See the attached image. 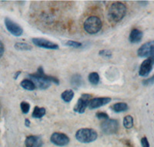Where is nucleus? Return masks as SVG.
<instances>
[{
	"label": "nucleus",
	"mask_w": 154,
	"mask_h": 147,
	"mask_svg": "<svg viewBox=\"0 0 154 147\" xmlns=\"http://www.w3.org/2000/svg\"><path fill=\"white\" fill-rule=\"evenodd\" d=\"M96 118L100 120H102V121H105V120H107L109 119V116L103 112H96Z\"/></svg>",
	"instance_id": "a878e982"
},
{
	"label": "nucleus",
	"mask_w": 154,
	"mask_h": 147,
	"mask_svg": "<svg viewBox=\"0 0 154 147\" xmlns=\"http://www.w3.org/2000/svg\"><path fill=\"white\" fill-rule=\"evenodd\" d=\"M103 132L106 135H112L117 132L119 128V123L116 119H107L103 121L100 125Z\"/></svg>",
	"instance_id": "39448f33"
},
{
	"label": "nucleus",
	"mask_w": 154,
	"mask_h": 147,
	"mask_svg": "<svg viewBox=\"0 0 154 147\" xmlns=\"http://www.w3.org/2000/svg\"><path fill=\"white\" fill-rule=\"evenodd\" d=\"M25 145L26 147H42L43 141L38 136H29L25 140Z\"/></svg>",
	"instance_id": "ddd939ff"
},
{
	"label": "nucleus",
	"mask_w": 154,
	"mask_h": 147,
	"mask_svg": "<svg viewBox=\"0 0 154 147\" xmlns=\"http://www.w3.org/2000/svg\"><path fill=\"white\" fill-rule=\"evenodd\" d=\"M99 54L100 56L103 57L111 58L112 56V53L110 51H109V50H102L99 52Z\"/></svg>",
	"instance_id": "393cba45"
},
{
	"label": "nucleus",
	"mask_w": 154,
	"mask_h": 147,
	"mask_svg": "<svg viewBox=\"0 0 154 147\" xmlns=\"http://www.w3.org/2000/svg\"><path fill=\"white\" fill-rule=\"evenodd\" d=\"M74 97V91L72 90H66L61 94V98L66 103H69Z\"/></svg>",
	"instance_id": "6ab92c4d"
},
{
	"label": "nucleus",
	"mask_w": 154,
	"mask_h": 147,
	"mask_svg": "<svg viewBox=\"0 0 154 147\" xmlns=\"http://www.w3.org/2000/svg\"><path fill=\"white\" fill-rule=\"evenodd\" d=\"M82 77L80 74H74L73 76L71 78V84L73 87L74 88L77 89V88H79V87H81L82 84Z\"/></svg>",
	"instance_id": "f3484780"
},
{
	"label": "nucleus",
	"mask_w": 154,
	"mask_h": 147,
	"mask_svg": "<svg viewBox=\"0 0 154 147\" xmlns=\"http://www.w3.org/2000/svg\"><path fill=\"white\" fill-rule=\"evenodd\" d=\"M50 141L53 144L57 146H66L69 143V138L68 136L62 132H54L50 137Z\"/></svg>",
	"instance_id": "1a4fd4ad"
},
{
	"label": "nucleus",
	"mask_w": 154,
	"mask_h": 147,
	"mask_svg": "<svg viewBox=\"0 0 154 147\" xmlns=\"http://www.w3.org/2000/svg\"><path fill=\"white\" fill-rule=\"evenodd\" d=\"M29 77L30 80L35 84L36 88L40 90L48 89L52 83H54L57 85L60 84V81L57 77L47 75L44 73L42 67H39L35 73L29 74Z\"/></svg>",
	"instance_id": "f257e3e1"
},
{
	"label": "nucleus",
	"mask_w": 154,
	"mask_h": 147,
	"mask_svg": "<svg viewBox=\"0 0 154 147\" xmlns=\"http://www.w3.org/2000/svg\"><path fill=\"white\" fill-rule=\"evenodd\" d=\"M143 84L144 85H151V84H154V75H152V77H149V78H147L144 81H143Z\"/></svg>",
	"instance_id": "bb28decb"
},
{
	"label": "nucleus",
	"mask_w": 154,
	"mask_h": 147,
	"mask_svg": "<svg viewBox=\"0 0 154 147\" xmlns=\"http://www.w3.org/2000/svg\"><path fill=\"white\" fill-rule=\"evenodd\" d=\"M126 13V6L120 2L111 4L107 12V19L111 23L120 22L125 17Z\"/></svg>",
	"instance_id": "f03ea898"
},
{
	"label": "nucleus",
	"mask_w": 154,
	"mask_h": 147,
	"mask_svg": "<svg viewBox=\"0 0 154 147\" xmlns=\"http://www.w3.org/2000/svg\"><path fill=\"white\" fill-rule=\"evenodd\" d=\"M143 33L138 29H133L129 36V41L132 44H138L142 41Z\"/></svg>",
	"instance_id": "4468645a"
},
{
	"label": "nucleus",
	"mask_w": 154,
	"mask_h": 147,
	"mask_svg": "<svg viewBox=\"0 0 154 147\" xmlns=\"http://www.w3.org/2000/svg\"><path fill=\"white\" fill-rule=\"evenodd\" d=\"M21 74V71H17V72H16V74H15V76H14V79H15V80H16V79H17V77H19V74Z\"/></svg>",
	"instance_id": "7c9ffc66"
},
{
	"label": "nucleus",
	"mask_w": 154,
	"mask_h": 147,
	"mask_svg": "<svg viewBox=\"0 0 154 147\" xmlns=\"http://www.w3.org/2000/svg\"><path fill=\"white\" fill-rule=\"evenodd\" d=\"M14 47L16 48L17 51H31L32 49V47L31 45L28 44H26V43H16L15 44Z\"/></svg>",
	"instance_id": "412c9836"
},
{
	"label": "nucleus",
	"mask_w": 154,
	"mask_h": 147,
	"mask_svg": "<svg viewBox=\"0 0 154 147\" xmlns=\"http://www.w3.org/2000/svg\"><path fill=\"white\" fill-rule=\"evenodd\" d=\"M4 51H5L4 45H3V44L2 43V41H0V58L2 57V55H3Z\"/></svg>",
	"instance_id": "c85d7f7f"
},
{
	"label": "nucleus",
	"mask_w": 154,
	"mask_h": 147,
	"mask_svg": "<svg viewBox=\"0 0 154 147\" xmlns=\"http://www.w3.org/2000/svg\"><path fill=\"white\" fill-rule=\"evenodd\" d=\"M46 114V109L45 108H39L38 106H35L33 109L32 117L34 119H41Z\"/></svg>",
	"instance_id": "a211bd4d"
},
{
	"label": "nucleus",
	"mask_w": 154,
	"mask_h": 147,
	"mask_svg": "<svg viewBox=\"0 0 154 147\" xmlns=\"http://www.w3.org/2000/svg\"><path fill=\"white\" fill-rule=\"evenodd\" d=\"M88 79H89V81L92 84L96 85V84H98L99 82H100V75L96 72H92V73H90L89 74Z\"/></svg>",
	"instance_id": "aec40b11"
},
{
	"label": "nucleus",
	"mask_w": 154,
	"mask_h": 147,
	"mask_svg": "<svg viewBox=\"0 0 154 147\" xmlns=\"http://www.w3.org/2000/svg\"><path fill=\"white\" fill-rule=\"evenodd\" d=\"M20 108H21L22 112H23V114H27V113H29V112L30 105L28 102H23L20 104Z\"/></svg>",
	"instance_id": "5701e85b"
},
{
	"label": "nucleus",
	"mask_w": 154,
	"mask_h": 147,
	"mask_svg": "<svg viewBox=\"0 0 154 147\" xmlns=\"http://www.w3.org/2000/svg\"><path fill=\"white\" fill-rule=\"evenodd\" d=\"M92 95L89 94H82L81 95L79 100L77 101V103L75 104L73 108V110L75 112H77L79 114H82L86 111V108L88 107L89 102L91 99Z\"/></svg>",
	"instance_id": "423d86ee"
},
{
	"label": "nucleus",
	"mask_w": 154,
	"mask_h": 147,
	"mask_svg": "<svg viewBox=\"0 0 154 147\" xmlns=\"http://www.w3.org/2000/svg\"><path fill=\"white\" fill-rule=\"evenodd\" d=\"M111 98L109 97H103V98H93L90 99L88 105L89 109H96L107 105L111 102Z\"/></svg>",
	"instance_id": "f8f14e48"
},
{
	"label": "nucleus",
	"mask_w": 154,
	"mask_h": 147,
	"mask_svg": "<svg viewBox=\"0 0 154 147\" xmlns=\"http://www.w3.org/2000/svg\"><path fill=\"white\" fill-rule=\"evenodd\" d=\"M111 109L116 113H120V112H126L129 109V106L125 102H118L111 106Z\"/></svg>",
	"instance_id": "2eb2a0df"
},
{
	"label": "nucleus",
	"mask_w": 154,
	"mask_h": 147,
	"mask_svg": "<svg viewBox=\"0 0 154 147\" xmlns=\"http://www.w3.org/2000/svg\"><path fill=\"white\" fill-rule=\"evenodd\" d=\"M75 137L79 142L90 143V142L96 141L98 137V134L96 130L93 129L82 128L75 132Z\"/></svg>",
	"instance_id": "7ed1b4c3"
},
{
	"label": "nucleus",
	"mask_w": 154,
	"mask_h": 147,
	"mask_svg": "<svg viewBox=\"0 0 154 147\" xmlns=\"http://www.w3.org/2000/svg\"><path fill=\"white\" fill-rule=\"evenodd\" d=\"M32 43L35 44L36 47L41 48H45V49L49 50H58L59 49V45L55 43L51 42L46 39L44 38H32Z\"/></svg>",
	"instance_id": "9b49d317"
},
{
	"label": "nucleus",
	"mask_w": 154,
	"mask_h": 147,
	"mask_svg": "<svg viewBox=\"0 0 154 147\" xmlns=\"http://www.w3.org/2000/svg\"><path fill=\"white\" fill-rule=\"evenodd\" d=\"M20 86L23 89L26 90V91H33L36 88L35 84L30 79H24L20 83Z\"/></svg>",
	"instance_id": "dca6fc26"
},
{
	"label": "nucleus",
	"mask_w": 154,
	"mask_h": 147,
	"mask_svg": "<svg viewBox=\"0 0 154 147\" xmlns=\"http://www.w3.org/2000/svg\"><path fill=\"white\" fill-rule=\"evenodd\" d=\"M25 126H26V127H29L30 126V121L29 119H26L25 120Z\"/></svg>",
	"instance_id": "c756f323"
},
{
	"label": "nucleus",
	"mask_w": 154,
	"mask_h": 147,
	"mask_svg": "<svg viewBox=\"0 0 154 147\" xmlns=\"http://www.w3.org/2000/svg\"><path fill=\"white\" fill-rule=\"evenodd\" d=\"M154 65V56L148 57L146 60H143L141 65H140V70H139V74L141 77H146L149 75L151 70H152Z\"/></svg>",
	"instance_id": "9d476101"
},
{
	"label": "nucleus",
	"mask_w": 154,
	"mask_h": 147,
	"mask_svg": "<svg viewBox=\"0 0 154 147\" xmlns=\"http://www.w3.org/2000/svg\"><path fill=\"white\" fill-rule=\"evenodd\" d=\"M137 55L140 57H150L154 56V41H149L143 44L137 51Z\"/></svg>",
	"instance_id": "6e6552de"
},
{
	"label": "nucleus",
	"mask_w": 154,
	"mask_h": 147,
	"mask_svg": "<svg viewBox=\"0 0 154 147\" xmlns=\"http://www.w3.org/2000/svg\"><path fill=\"white\" fill-rule=\"evenodd\" d=\"M141 145H142V147H149V141H148L146 137H143L141 139Z\"/></svg>",
	"instance_id": "cd10ccee"
},
{
	"label": "nucleus",
	"mask_w": 154,
	"mask_h": 147,
	"mask_svg": "<svg viewBox=\"0 0 154 147\" xmlns=\"http://www.w3.org/2000/svg\"><path fill=\"white\" fill-rule=\"evenodd\" d=\"M5 25L8 31L15 37H20L23 33V29L22 28V26L12 20L10 18H5Z\"/></svg>",
	"instance_id": "0eeeda50"
},
{
	"label": "nucleus",
	"mask_w": 154,
	"mask_h": 147,
	"mask_svg": "<svg viewBox=\"0 0 154 147\" xmlns=\"http://www.w3.org/2000/svg\"><path fill=\"white\" fill-rule=\"evenodd\" d=\"M123 126L126 129H130L133 126V118L131 116H126L123 119Z\"/></svg>",
	"instance_id": "4be33fe9"
},
{
	"label": "nucleus",
	"mask_w": 154,
	"mask_h": 147,
	"mask_svg": "<svg viewBox=\"0 0 154 147\" xmlns=\"http://www.w3.org/2000/svg\"><path fill=\"white\" fill-rule=\"evenodd\" d=\"M103 23L98 16H91L88 17L84 22V30L89 34H96L102 29Z\"/></svg>",
	"instance_id": "20e7f679"
},
{
	"label": "nucleus",
	"mask_w": 154,
	"mask_h": 147,
	"mask_svg": "<svg viewBox=\"0 0 154 147\" xmlns=\"http://www.w3.org/2000/svg\"><path fill=\"white\" fill-rule=\"evenodd\" d=\"M66 46L67 47H70L73 48H79L82 46V44L79 42H77V41H69L66 43Z\"/></svg>",
	"instance_id": "b1692460"
}]
</instances>
